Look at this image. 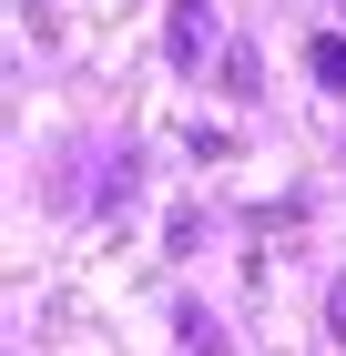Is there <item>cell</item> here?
I'll return each mask as SVG.
<instances>
[{
	"label": "cell",
	"instance_id": "3957f363",
	"mask_svg": "<svg viewBox=\"0 0 346 356\" xmlns=\"http://www.w3.org/2000/svg\"><path fill=\"white\" fill-rule=\"evenodd\" d=\"M224 92H235V102H255V92H265V82H255V51H244V41H224Z\"/></svg>",
	"mask_w": 346,
	"mask_h": 356
},
{
	"label": "cell",
	"instance_id": "6da1fadb",
	"mask_svg": "<svg viewBox=\"0 0 346 356\" xmlns=\"http://www.w3.org/2000/svg\"><path fill=\"white\" fill-rule=\"evenodd\" d=\"M163 51H173V72H204L214 61V0H173L163 10Z\"/></svg>",
	"mask_w": 346,
	"mask_h": 356
},
{
	"label": "cell",
	"instance_id": "277c9868",
	"mask_svg": "<svg viewBox=\"0 0 346 356\" xmlns=\"http://www.w3.org/2000/svg\"><path fill=\"white\" fill-rule=\"evenodd\" d=\"M326 336L346 346V265H336V285H326Z\"/></svg>",
	"mask_w": 346,
	"mask_h": 356
},
{
	"label": "cell",
	"instance_id": "7a4b0ae2",
	"mask_svg": "<svg viewBox=\"0 0 346 356\" xmlns=\"http://www.w3.org/2000/svg\"><path fill=\"white\" fill-rule=\"evenodd\" d=\"M306 72H316V92H336V102H346V41H336V31L306 41Z\"/></svg>",
	"mask_w": 346,
	"mask_h": 356
}]
</instances>
